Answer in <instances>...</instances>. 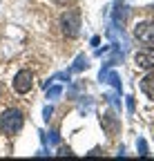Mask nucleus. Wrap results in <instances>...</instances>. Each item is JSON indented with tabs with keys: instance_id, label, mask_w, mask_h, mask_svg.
<instances>
[{
	"instance_id": "obj_6",
	"label": "nucleus",
	"mask_w": 154,
	"mask_h": 161,
	"mask_svg": "<svg viewBox=\"0 0 154 161\" xmlns=\"http://www.w3.org/2000/svg\"><path fill=\"white\" fill-rule=\"evenodd\" d=\"M101 125H103V128L107 130V134H109V136H114V134L119 132V128H121L119 119L114 116L112 112H107V114H103V116H101Z\"/></svg>"
},
{
	"instance_id": "obj_11",
	"label": "nucleus",
	"mask_w": 154,
	"mask_h": 161,
	"mask_svg": "<svg viewBox=\"0 0 154 161\" xmlns=\"http://www.w3.org/2000/svg\"><path fill=\"white\" fill-rule=\"evenodd\" d=\"M136 148H139V152H141L143 157L147 154V146H145V141H143V139H139V141H136Z\"/></svg>"
},
{
	"instance_id": "obj_9",
	"label": "nucleus",
	"mask_w": 154,
	"mask_h": 161,
	"mask_svg": "<svg viewBox=\"0 0 154 161\" xmlns=\"http://www.w3.org/2000/svg\"><path fill=\"white\" fill-rule=\"evenodd\" d=\"M83 67H87V58L78 56V58H76V63H74V67H72V72H81Z\"/></svg>"
},
{
	"instance_id": "obj_15",
	"label": "nucleus",
	"mask_w": 154,
	"mask_h": 161,
	"mask_svg": "<svg viewBox=\"0 0 154 161\" xmlns=\"http://www.w3.org/2000/svg\"><path fill=\"white\" fill-rule=\"evenodd\" d=\"M56 3H61V5H65V3H69V0H56Z\"/></svg>"
},
{
	"instance_id": "obj_3",
	"label": "nucleus",
	"mask_w": 154,
	"mask_h": 161,
	"mask_svg": "<svg viewBox=\"0 0 154 161\" xmlns=\"http://www.w3.org/2000/svg\"><path fill=\"white\" fill-rule=\"evenodd\" d=\"M31 87H34V74L29 69L16 72V76H13V90L18 94H27V92H31Z\"/></svg>"
},
{
	"instance_id": "obj_4",
	"label": "nucleus",
	"mask_w": 154,
	"mask_h": 161,
	"mask_svg": "<svg viewBox=\"0 0 154 161\" xmlns=\"http://www.w3.org/2000/svg\"><path fill=\"white\" fill-rule=\"evenodd\" d=\"M134 65H136L139 69H154V47H143L139 49L136 54H134Z\"/></svg>"
},
{
	"instance_id": "obj_5",
	"label": "nucleus",
	"mask_w": 154,
	"mask_h": 161,
	"mask_svg": "<svg viewBox=\"0 0 154 161\" xmlns=\"http://www.w3.org/2000/svg\"><path fill=\"white\" fill-rule=\"evenodd\" d=\"M134 36L145 45H154V20H143L134 27Z\"/></svg>"
},
{
	"instance_id": "obj_12",
	"label": "nucleus",
	"mask_w": 154,
	"mask_h": 161,
	"mask_svg": "<svg viewBox=\"0 0 154 161\" xmlns=\"http://www.w3.org/2000/svg\"><path fill=\"white\" fill-rule=\"evenodd\" d=\"M54 114V108L49 105V108H45V121H49V116Z\"/></svg>"
},
{
	"instance_id": "obj_1",
	"label": "nucleus",
	"mask_w": 154,
	"mask_h": 161,
	"mask_svg": "<svg viewBox=\"0 0 154 161\" xmlns=\"http://www.w3.org/2000/svg\"><path fill=\"white\" fill-rule=\"evenodd\" d=\"M23 125H25V116H23L20 110H16V108L5 110L3 116H0V128H3V132L9 134V136L18 134V132L23 130Z\"/></svg>"
},
{
	"instance_id": "obj_14",
	"label": "nucleus",
	"mask_w": 154,
	"mask_h": 161,
	"mask_svg": "<svg viewBox=\"0 0 154 161\" xmlns=\"http://www.w3.org/2000/svg\"><path fill=\"white\" fill-rule=\"evenodd\" d=\"M49 141H51V143H58V134H56V132H51V136H49Z\"/></svg>"
},
{
	"instance_id": "obj_10",
	"label": "nucleus",
	"mask_w": 154,
	"mask_h": 161,
	"mask_svg": "<svg viewBox=\"0 0 154 161\" xmlns=\"http://www.w3.org/2000/svg\"><path fill=\"white\" fill-rule=\"evenodd\" d=\"M61 94H63V87L61 85H54V87L47 90V98H58Z\"/></svg>"
},
{
	"instance_id": "obj_7",
	"label": "nucleus",
	"mask_w": 154,
	"mask_h": 161,
	"mask_svg": "<svg viewBox=\"0 0 154 161\" xmlns=\"http://www.w3.org/2000/svg\"><path fill=\"white\" fill-rule=\"evenodd\" d=\"M141 92H143L150 101H154V72H147V74L141 78Z\"/></svg>"
},
{
	"instance_id": "obj_8",
	"label": "nucleus",
	"mask_w": 154,
	"mask_h": 161,
	"mask_svg": "<svg viewBox=\"0 0 154 161\" xmlns=\"http://www.w3.org/2000/svg\"><path fill=\"white\" fill-rule=\"evenodd\" d=\"M114 23H116V25H123L125 23V7L123 5L116 7V11H114Z\"/></svg>"
},
{
	"instance_id": "obj_13",
	"label": "nucleus",
	"mask_w": 154,
	"mask_h": 161,
	"mask_svg": "<svg viewBox=\"0 0 154 161\" xmlns=\"http://www.w3.org/2000/svg\"><path fill=\"white\" fill-rule=\"evenodd\" d=\"M127 110L134 112V98H132V96H127Z\"/></svg>"
},
{
	"instance_id": "obj_2",
	"label": "nucleus",
	"mask_w": 154,
	"mask_h": 161,
	"mask_svg": "<svg viewBox=\"0 0 154 161\" xmlns=\"http://www.w3.org/2000/svg\"><path fill=\"white\" fill-rule=\"evenodd\" d=\"M61 27H63V34L67 38H76L81 31V11L78 9H67L61 16Z\"/></svg>"
}]
</instances>
